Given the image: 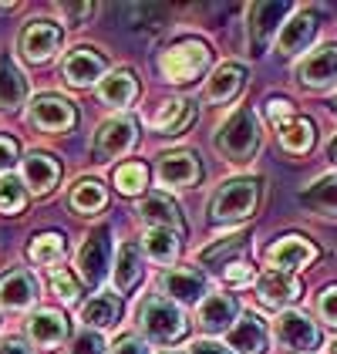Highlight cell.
I'll return each instance as SVG.
<instances>
[{"instance_id": "1", "label": "cell", "mask_w": 337, "mask_h": 354, "mask_svg": "<svg viewBox=\"0 0 337 354\" xmlns=\"http://www.w3.org/2000/svg\"><path fill=\"white\" fill-rule=\"evenodd\" d=\"M213 149L223 156L226 162H233V165L250 162L253 152L260 149V122H256V115H253L250 109L233 111L223 125L216 129Z\"/></svg>"}, {"instance_id": "2", "label": "cell", "mask_w": 337, "mask_h": 354, "mask_svg": "<svg viewBox=\"0 0 337 354\" xmlns=\"http://www.w3.org/2000/svg\"><path fill=\"white\" fill-rule=\"evenodd\" d=\"M139 327H142V334H145V341H152V344H168V341L182 337L186 317H182L179 304H172L168 297H152L139 310Z\"/></svg>"}, {"instance_id": "3", "label": "cell", "mask_w": 337, "mask_h": 354, "mask_svg": "<svg viewBox=\"0 0 337 354\" xmlns=\"http://www.w3.org/2000/svg\"><path fill=\"white\" fill-rule=\"evenodd\" d=\"M256 199H260L256 179H229L216 189L209 213H213L216 223H240L256 209Z\"/></svg>"}, {"instance_id": "4", "label": "cell", "mask_w": 337, "mask_h": 354, "mask_svg": "<svg viewBox=\"0 0 337 354\" xmlns=\"http://www.w3.org/2000/svg\"><path fill=\"white\" fill-rule=\"evenodd\" d=\"M206 68H209V48L202 41H179V44H172L166 55L159 57V71L172 84L193 82Z\"/></svg>"}, {"instance_id": "5", "label": "cell", "mask_w": 337, "mask_h": 354, "mask_svg": "<svg viewBox=\"0 0 337 354\" xmlns=\"http://www.w3.org/2000/svg\"><path fill=\"white\" fill-rule=\"evenodd\" d=\"M135 122L125 118V115H115L108 118L98 132H95V159L98 162H108V159H122L132 145H135Z\"/></svg>"}, {"instance_id": "6", "label": "cell", "mask_w": 337, "mask_h": 354, "mask_svg": "<svg viewBox=\"0 0 337 354\" xmlns=\"http://www.w3.org/2000/svg\"><path fill=\"white\" fill-rule=\"evenodd\" d=\"M273 334H277V344H280L283 351H310L314 344H317V324L310 321L307 314H300V310H283L277 314V321H273Z\"/></svg>"}, {"instance_id": "7", "label": "cell", "mask_w": 337, "mask_h": 354, "mask_svg": "<svg viewBox=\"0 0 337 354\" xmlns=\"http://www.w3.org/2000/svg\"><path fill=\"white\" fill-rule=\"evenodd\" d=\"M297 82L304 88L324 91L337 84V44H320L317 51H310L300 64H297Z\"/></svg>"}, {"instance_id": "8", "label": "cell", "mask_w": 337, "mask_h": 354, "mask_svg": "<svg viewBox=\"0 0 337 354\" xmlns=\"http://www.w3.org/2000/svg\"><path fill=\"white\" fill-rule=\"evenodd\" d=\"M108 226H98L95 233L84 236L81 250H78V273L88 287H98L105 280V267H108Z\"/></svg>"}, {"instance_id": "9", "label": "cell", "mask_w": 337, "mask_h": 354, "mask_svg": "<svg viewBox=\"0 0 337 354\" xmlns=\"http://www.w3.org/2000/svg\"><path fill=\"white\" fill-rule=\"evenodd\" d=\"M78 115H75V105L61 95H44L30 105V125H37L41 132H68L75 129Z\"/></svg>"}, {"instance_id": "10", "label": "cell", "mask_w": 337, "mask_h": 354, "mask_svg": "<svg viewBox=\"0 0 337 354\" xmlns=\"http://www.w3.org/2000/svg\"><path fill=\"white\" fill-rule=\"evenodd\" d=\"M293 7L290 3H253L250 7V48L253 55H260L270 37H280L277 28L283 24V17L290 14Z\"/></svg>"}, {"instance_id": "11", "label": "cell", "mask_w": 337, "mask_h": 354, "mask_svg": "<svg viewBox=\"0 0 337 354\" xmlns=\"http://www.w3.org/2000/svg\"><path fill=\"white\" fill-rule=\"evenodd\" d=\"M256 297H260L263 307L283 314V307H290L293 300L300 297V283H297V277H290V273L270 270L256 280Z\"/></svg>"}, {"instance_id": "12", "label": "cell", "mask_w": 337, "mask_h": 354, "mask_svg": "<svg viewBox=\"0 0 337 354\" xmlns=\"http://www.w3.org/2000/svg\"><path fill=\"white\" fill-rule=\"evenodd\" d=\"M317 260V246L307 243L304 236H283L277 243L267 250V263L273 267V270H300V267H307Z\"/></svg>"}, {"instance_id": "13", "label": "cell", "mask_w": 337, "mask_h": 354, "mask_svg": "<svg viewBox=\"0 0 337 354\" xmlns=\"http://www.w3.org/2000/svg\"><path fill=\"white\" fill-rule=\"evenodd\" d=\"M236 314H240V304L229 297V294H209V297L199 304L196 324L206 334H223V330L236 327Z\"/></svg>"}, {"instance_id": "14", "label": "cell", "mask_w": 337, "mask_h": 354, "mask_svg": "<svg viewBox=\"0 0 337 354\" xmlns=\"http://www.w3.org/2000/svg\"><path fill=\"white\" fill-rule=\"evenodd\" d=\"M162 290L168 294L172 304H186V307H193V304H202V300L209 297L206 294V277L193 267H179V270H168L162 277Z\"/></svg>"}, {"instance_id": "15", "label": "cell", "mask_w": 337, "mask_h": 354, "mask_svg": "<svg viewBox=\"0 0 337 354\" xmlns=\"http://www.w3.org/2000/svg\"><path fill=\"white\" fill-rule=\"evenodd\" d=\"M57 48H61V30L55 24H48V21H30L24 28V34H21V51L34 64L51 61Z\"/></svg>"}, {"instance_id": "16", "label": "cell", "mask_w": 337, "mask_h": 354, "mask_svg": "<svg viewBox=\"0 0 337 354\" xmlns=\"http://www.w3.org/2000/svg\"><path fill=\"white\" fill-rule=\"evenodd\" d=\"M155 179H159V186H166V189H189L199 179V162L189 152L162 156L159 165H155Z\"/></svg>"}, {"instance_id": "17", "label": "cell", "mask_w": 337, "mask_h": 354, "mask_svg": "<svg viewBox=\"0 0 337 354\" xmlns=\"http://www.w3.org/2000/svg\"><path fill=\"white\" fill-rule=\"evenodd\" d=\"M102 75H105V57L95 48H78L64 57V78L75 88H88V84L102 82Z\"/></svg>"}, {"instance_id": "18", "label": "cell", "mask_w": 337, "mask_h": 354, "mask_svg": "<svg viewBox=\"0 0 337 354\" xmlns=\"http://www.w3.org/2000/svg\"><path fill=\"white\" fill-rule=\"evenodd\" d=\"M34 300H37V280L28 270H10L0 277V307L28 310Z\"/></svg>"}, {"instance_id": "19", "label": "cell", "mask_w": 337, "mask_h": 354, "mask_svg": "<svg viewBox=\"0 0 337 354\" xmlns=\"http://www.w3.org/2000/svg\"><path fill=\"white\" fill-rule=\"evenodd\" d=\"M314 34H317V21H314V14H293L287 24L280 28V37H277V51L283 57H297L300 51H307V44L314 41Z\"/></svg>"}, {"instance_id": "20", "label": "cell", "mask_w": 337, "mask_h": 354, "mask_svg": "<svg viewBox=\"0 0 337 354\" xmlns=\"http://www.w3.org/2000/svg\"><path fill=\"white\" fill-rule=\"evenodd\" d=\"M57 176H61L57 162L51 156H44V152H30V156L21 159V179H24V186L34 196H44L57 183Z\"/></svg>"}, {"instance_id": "21", "label": "cell", "mask_w": 337, "mask_h": 354, "mask_svg": "<svg viewBox=\"0 0 337 354\" xmlns=\"http://www.w3.org/2000/svg\"><path fill=\"white\" fill-rule=\"evenodd\" d=\"M142 280V250L135 240H125L115 253V267H112V283L118 294H128L135 283Z\"/></svg>"}, {"instance_id": "22", "label": "cell", "mask_w": 337, "mask_h": 354, "mask_svg": "<svg viewBox=\"0 0 337 354\" xmlns=\"http://www.w3.org/2000/svg\"><path fill=\"white\" fill-rule=\"evenodd\" d=\"M229 348L233 354H267V327L256 314L240 317L236 327L229 330Z\"/></svg>"}, {"instance_id": "23", "label": "cell", "mask_w": 337, "mask_h": 354, "mask_svg": "<svg viewBox=\"0 0 337 354\" xmlns=\"http://www.w3.org/2000/svg\"><path fill=\"white\" fill-rule=\"evenodd\" d=\"M28 337L37 348H57L68 337V321L57 310H37L28 321Z\"/></svg>"}, {"instance_id": "24", "label": "cell", "mask_w": 337, "mask_h": 354, "mask_svg": "<svg viewBox=\"0 0 337 354\" xmlns=\"http://www.w3.org/2000/svg\"><path fill=\"white\" fill-rule=\"evenodd\" d=\"M28 98V82L14 57L0 55V111H17Z\"/></svg>"}, {"instance_id": "25", "label": "cell", "mask_w": 337, "mask_h": 354, "mask_svg": "<svg viewBox=\"0 0 337 354\" xmlns=\"http://www.w3.org/2000/svg\"><path fill=\"white\" fill-rule=\"evenodd\" d=\"M240 88H243V68H240V64H220V68L213 71V78H206L202 95H206V102H213V105H226L229 98L240 95Z\"/></svg>"}, {"instance_id": "26", "label": "cell", "mask_w": 337, "mask_h": 354, "mask_svg": "<svg viewBox=\"0 0 337 354\" xmlns=\"http://www.w3.org/2000/svg\"><path fill=\"white\" fill-rule=\"evenodd\" d=\"M98 95H102L105 105L125 109V105H132V98L139 95V84H135V78H132L128 71H115V75L98 82Z\"/></svg>"}, {"instance_id": "27", "label": "cell", "mask_w": 337, "mask_h": 354, "mask_svg": "<svg viewBox=\"0 0 337 354\" xmlns=\"http://www.w3.org/2000/svg\"><path fill=\"white\" fill-rule=\"evenodd\" d=\"M189 118H193V109H189L186 98H168V102H162V109L152 115V129H159L166 136H175V132H182L189 125Z\"/></svg>"}, {"instance_id": "28", "label": "cell", "mask_w": 337, "mask_h": 354, "mask_svg": "<svg viewBox=\"0 0 337 354\" xmlns=\"http://www.w3.org/2000/svg\"><path fill=\"white\" fill-rule=\"evenodd\" d=\"M118 317H122V304H118L112 294H98V297H91L81 307L84 330H88V327H112Z\"/></svg>"}, {"instance_id": "29", "label": "cell", "mask_w": 337, "mask_h": 354, "mask_svg": "<svg viewBox=\"0 0 337 354\" xmlns=\"http://www.w3.org/2000/svg\"><path fill=\"white\" fill-rule=\"evenodd\" d=\"M139 216L152 226H166V230H179V209L175 203H168L166 196H148L139 203Z\"/></svg>"}, {"instance_id": "30", "label": "cell", "mask_w": 337, "mask_h": 354, "mask_svg": "<svg viewBox=\"0 0 337 354\" xmlns=\"http://www.w3.org/2000/svg\"><path fill=\"white\" fill-rule=\"evenodd\" d=\"M145 253L155 260V263H172L179 257V236L175 230H166V226H152L145 233Z\"/></svg>"}, {"instance_id": "31", "label": "cell", "mask_w": 337, "mask_h": 354, "mask_svg": "<svg viewBox=\"0 0 337 354\" xmlns=\"http://www.w3.org/2000/svg\"><path fill=\"white\" fill-rule=\"evenodd\" d=\"M102 206H105V186H102L98 179H81V183L71 189V209H75V213L88 216V213H98Z\"/></svg>"}, {"instance_id": "32", "label": "cell", "mask_w": 337, "mask_h": 354, "mask_svg": "<svg viewBox=\"0 0 337 354\" xmlns=\"http://www.w3.org/2000/svg\"><path fill=\"white\" fill-rule=\"evenodd\" d=\"M28 257H30V263H37V267H51V263H57L64 257V236L61 233H41V236H34L28 246Z\"/></svg>"}, {"instance_id": "33", "label": "cell", "mask_w": 337, "mask_h": 354, "mask_svg": "<svg viewBox=\"0 0 337 354\" xmlns=\"http://www.w3.org/2000/svg\"><path fill=\"white\" fill-rule=\"evenodd\" d=\"M300 199H304L307 206H314V209H320V213H337V172L320 176Z\"/></svg>"}, {"instance_id": "34", "label": "cell", "mask_w": 337, "mask_h": 354, "mask_svg": "<svg viewBox=\"0 0 337 354\" xmlns=\"http://www.w3.org/2000/svg\"><path fill=\"white\" fill-rule=\"evenodd\" d=\"M280 145L287 152H293V156L310 152V145H314V125H310L307 118H293L290 125L280 129Z\"/></svg>"}, {"instance_id": "35", "label": "cell", "mask_w": 337, "mask_h": 354, "mask_svg": "<svg viewBox=\"0 0 337 354\" xmlns=\"http://www.w3.org/2000/svg\"><path fill=\"white\" fill-rule=\"evenodd\" d=\"M145 183H148V172H145L142 162H125L118 165V172H115V186L125 196H139L145 189Z\"/></svg>"}, {"instance_id": "36", "label": "cell", "mask_w": 337, "mask_h": 354, "mask_svg": "<svg viewBox=\"0 0 337 354\" xmlns=\"http://www.w3.org/2000/svg\"><path fill=\"white\" fill-rule=\"evenodd\" d=\"M24 203H28L24 183H17V179L3 176V179H0V213H3V216H14V213H21V209H24Z\"/></svg>"}, {"instance_id": "37", "label": "cell", "mask_w": 337, "mask_h": 354, "mask_svg": "<svg viewBox=\"0 0 337 354\" xmlns=\"http://www.w3.org/2000/svg\"><path fill=\"white\" fill-rule=\"evenodd\" d=\"M243 246H247V236L236 233V236H229V240H223V243L202 250V253H199V263H216V260H223V270H226V267H229V257L243 253Z\"/></svg>"}, {"instance_id": "38", "label": "cell", "mask_w": 337, "mask_h": 354, "mask_svg": "<svg viewBox=\"0 0 337 354\" xmlns=\"http://www.w3.org/2000/svg\"><path fill=\"white\" fill-rule=\"evenodd\" d=\"M51 290H55V297L61 300V304H75V300H78V287H75V280H71L68 270L51 273Z\"/></svg>"}, {"instance_id": "39", "label": "cell", "mask_w": 337, "mask_h": 354, "mask_svg": "<svg viewBox=\"0 0 337 354\" xmlns=\"http://www.w3.org/2000/svg\"><path fill=\"white\" fill-rule=\"evenodd\" d=\"M71 354H105V337L98 330H81L71 344Z\"/></svg>"}, {"instance_id": "40", "label": "cell", "mask_w": 337, "mask_h": 354, "mask_svg": "<svg viewBox=\"0 0 337 354\" xmlns=\"http://www.w3.org/2000/svg\"><path fill=\"white\" fill-rule=\"evenodd\" d=\"M317 314H320V321L324 324L337 327V287H327L320 300H317Z\"/></svg>"}, {"instance_id": "41", "label": "cell", "mask_w": 337, "mask_h": 354, "mask_svg": "<svg viewBox=\"0 0 337 354\" xmlns=\"http://www.w3.org/2000/svg\"><path fill=\"white\" fill-rule=\"evenodd\" d=\"M267 118L283 129V125L293 122V105H290L287 98H273V102H267Z\"/></svg>"}, {"instance_id": "42", "label": "cell", "mask_w": 337, "mask_h": 354, "mask_svg": "<svg viewBox=\"0 0 337 354\" xmlns=\"http://www.w3.org/2000/svg\"><path fill=\"white\" fill-rule=\"evenodd\" d=\"M223 280L226 283H233V287H243V283H250L253 280V267L250 263H243V260H233V263L223 270Z\"/></svg>"}, {"instance_id": "43", "label": "cell", "mask_w": 337, "mask_h": 354, "mask_svg": "<svg viewBox=\"0 0 337 354\" xmlns=\"http://www.w3.org/2000/svg\"><path fill=\"white\" fill-rule=\"evenodd\" d=\"M17 165V142L7 136H0V179L10 176V169Z\"/></svg>"}, {"instance_id": "44", "label": "cell", "mask_w": 337, "mask_h": 354, "mask_svg": "<svg viewBox=\"0 0 337 354\" xmlns=\"http://www.w3.org/2000/svg\"><path fill=\"white\" fill-rule=\"evenodd\" d=\"M57 10H61V14H64V17H68L75 28H78L81 21H88V17H91V3H88V0H84V3H57Z\"/></svg>"}, {"instance_id": "45", "label": "cell", "mask_w": 337, "mask_h": 354, "mask_svg": "<svg viewBox=\"0 0 337 354\" xmlns=\"http://www.w3.org/2000/svg\"><path fill=\"white\" fill-rule=\"evenodd\" d=\"M108 354H145V344H142L139 337H125V341H118Z\"/></svg>"}, {"instance_id": "46", "label": "cell", "mask_w": 337, "mask_h": 354, "mask_svg": "<svg viewBox=\"0 0 337 354\" xmlns=\"http://www.w3.org/2000/svg\"><path fill=\"white\" fill-rule=\"evenodd\" d=\"M189 354H233V348H223V344H216V341H196Z\"/></svg>"}, {"instance_id": "47", "label": "cell", "mask_w": 337, "mask_h": 354, "mask_svg": "<svg viewBox=\"0 0 337 354\" xmlns=\"http://www.w3.org/2000/svg\"><path fill=\"white\" fill-rule=\"evenodd\" d=\"M0 354H34L24 344V341H3V348H0Z\"/></svg>"}, {"instance_id": "48", "label": "cell", "mask_w": 337, "mask_h": 354, "mask_svg": "<svg viewBox=\"0 0 337 354\" xmlns=\"http://www.w3.org/2000/svg\"><path fill=\"white\" fill-rule=\"evenodd\" d=\"M327 152H331V159H334V162H337V138H334V142H331V149H327Z\"/></svg>"}, {"instance_id": "49", "label": "cell", "mask_w": 337, "mask_h": 354, "mask_svg": "<svg viewBox=\"0 0 337 354\" xmlns=\"http://www.w3.org/2000/svg\"><path fill=\"white\" fill-rule=\"evenodd\" d=\"M327 354H337V341H331V344H327Z\"/></svg>"}, {"instance_id": "50", "label": "cell", "mask_w": 337, "mask_h": 354, "mask_svg": "<svg viewBox=\"0 0 337 354\" xmlns=\"http://www.w3.org/2000/svg\"><path fill=\"white\" fill-rule=\"evenodd\" d=\"M159 354H186V351H172V348H166V351H159Z\"/></svg>"}, {"instance_id": "51", "label": "cell", "mask_w": 337, "mask_h": 354, "mask_svg": "<svg viewBox=\"0 0 337 354\" xmlns=\"http://www.w3.org/2000/svg\"><path fill=\"white\" fill-rule=\"evenodd\" d=\"M331 109H334V115H337V98H334V102H331Z\"/></svg>"}]
</instances>
